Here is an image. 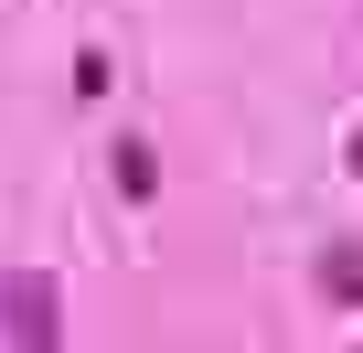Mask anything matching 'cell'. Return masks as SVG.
Here are the masks:
<instances>
[{
	"label": "cell",
	"instance_id": "6da1fadb",
	"mask_svg": "<svg viewBox=\"0 0 363 353\" xmlns=\"http://www.w3.org/2000/svg\"><path fill=\"white\" fill-rule=\"evenodd\" d=\"M54 332H65V300H54V278H22V268H11V278H0V342H33V353H43Z\"/></svg>",
	"mask_w": 363,
	"mask_h": 353
},
{
	"label": "cell",
	"instance_id": "7a4b0ae2",
	"mask_svg": "<svg viewBox=\"0 0 363 353\" xmlns=\"http://www.w3.org/2000/svg\"><path fill=\"white\" fill-rule=\"evenodd\" d=\"M310 289H320V310H363V236H331L310 257Z\"/></svg>",
	"mask_w": 363,
	"mask_h": 353
},
{
	"label": "cell",
	"instance_id": "3957f363",
	"mask_svg": "<svg viewBox=\"0 0 363 353\" xmlns=\"http://www.w3.org/2000/svg\"><path fill=\"white\" fill-rule=\"evenodd\" d=\"M107 171H118V193H128V204H150V193H160V150H150V139H118V150H107Z\"/></svg>",
	"mask_w": 363,
	"mask_h": 353
}]
</instances>
